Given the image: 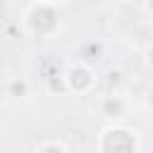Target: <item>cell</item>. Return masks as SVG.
Masks as SVG:
<instances>
[{"mask_svg":"<svg viewBox=\"0 0 153 153\" xmlns=\"http://www.w3.org/2000/svg\"><path fill=\"white\" fill-rule=\"evenodd\" d=\"M96 148L100 153H139L143 146H141V136H139L136 129L112 124V127H105L98 134Z\"/></svg>","mask_w":153,"mask_h":153,"instance_id":"1","label":"cell"},{"mask_svg":"<svg viewBox=\"0 0 153 153\" xmlns=\"http://www.w3.org/2000/svg\"><path fill=\"white\" fill-rule=\"evenodd\" d=\"M65 84H67V91L84 96V93H91V91H93V86H96V74H93V69H91L88 65L76 62V65H72V67L65 72Z\"/></svg>","mask_w":153,"mask_h":153,"instance_id":"2","label":"cell"},{"mask_svg":"<svg viewBox=\"0 0 153 153\" xmlns=\"http://www.w3.org/2000/svg\"><path fill=\"white\" fill-rule=\"evenodd\" d=\"M143 12L153 17V0H143Z\"/></svg>","mask_w":153,"mask_h":153,"instance_id":"6","label":"cell"},{"mask_svg":"<svg viewBox=\"0 0 153 153\" xmlns=\"http://www.w3.org/2000/svg\"><path fill=\"white\" fill-rule=\"evenodd\" d=\"M143 57H146V65H148V67H153V43L143 50Z\"/></svg>","mask_w":153,"mask_h":153,"instance_id":"5","label":"cell"},{"mask_svg":"<svg viewBox=\"0 0 153 153\" xmlns=\"http://www.w3.org/2000/svg\"><path fill=\"white\" fill-rule=\"evenodd\" d=\"M120 2H129V0H120Z\"/></svg>","mask_w":153,"mask_h":153,"instance_id":"7","label":"cell"},{"mask_svg":"<svg viewBox=\"0 0 153 153\" xmlns=\"http://www.w3.org/2000/svg\"><path fill=\"white\" fill-rule=\"evenodd\" d=\"M36 153H48V151H69V146L65 141H57V139H48V141H41L33 146Z\"/></svg>","mask_w":153,"mask_h":153,"instance_id":"4","label":"cell"},{"mask_svg":"<svg viewBox=\"0 0 153 153\" xmlns=\"http://www.w3.org/2000/svg\"><path fill=\"white\" fill-rule=\"evenodd\" d=\"M100 112H103V117H108V120H122V117H127V112H129V103H127L122 96H105V98L100 100Z\"/></svg>","mask_w":153,"mask_h":153,"instance_id":"3","label":"cell"}]
</instances>
